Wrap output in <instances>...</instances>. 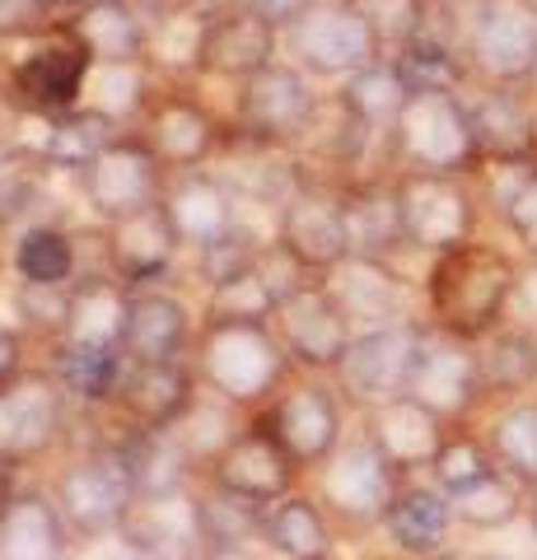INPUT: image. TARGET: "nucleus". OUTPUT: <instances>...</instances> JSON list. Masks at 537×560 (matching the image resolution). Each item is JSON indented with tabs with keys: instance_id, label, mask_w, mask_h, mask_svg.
Here are the masks:
<instances>
[{
	"instance_id": "1",
	"label": "nucleus",
	"mask_w": 537,
	"mask_h": 560,
	"mask_svg": "<svg viewBox=\"0 0 537 560\" xmlns=\"http://www.w3.org/2000/svg\"><path fill=\"white\" fill-rule=\"evenodd\" d=\"M518 253L491 238H467L458 248L425 257L421 276V318L463 341L491 337L500 323L514 318L518 290Z\"/></svg>"
},
{
	"instance_id": "2",
	"label": "nucleus",
	"mask_w": 537,
	"mask_h": 560,
	"mask_svg": "<svg viewBox=\"0 0 537 560\" xmlns=\"http://www.w3.org/2000/svg\"><path fill=\"white\" fill-rule=\"evenodd\" d=\"M192 364H197L206 393L234 401V407H248V411L271 401L300 374L294 360L285 355L281 337L271 331V323H201Z\"/></svg>"
},
{
	"instance_id": "3",
	"label": "nucleus",
	"mask_w": 537,
	"mask_h": 560,
	"mask_svg": "<svg viewBox=\"0 0 537 560\" xmlns=\"http://www.w3.org/2000/svg\"><path fill=\"white\" fill-rule=\"evenodd\" d=\"M393 168H421V173H481V145L467 117L463 90H411L402 113L388 131Z\"/></svg>"
},
{
	"instance_id": "4",
	"label": "nucleus",
	"mask_w": 537,
	"mask_h": 560,
	"mask_svg": "<svg viewBox=\"0 0 537 560\" xmlns=\"http://www.w3.org/2000/svg\"><path fill=\"white\" fill-rule=\"evenodd\" d=\"M94 80V57L71 33V24H57L43 38L20 43V57L5 66V103H14L33 121H57L66 113L84 108Z\"/></svg>"
},
{
	"instance_id": "5",
	"label": "nucleus",
	"mask_w": 537,
	"mask_h": 560,
	"mask_svg": "<svg viewBox=\"0 0 537 560\" xmlns=\"http://www.w3.org/2000/svg\"><path fill=\"white\" fill-rule=\"evenodd\" d=\"M51 500L66 518L75 541H103V537H117L122 523L136 504V481L117 453L113 440H90L71 463H66L57 477H51Z\"/></svg>"
},
{
	"instance_id": "6",
	"label": "nucleus",
	"mask_w": 537,
	"mask_h": 560,
	"mask_svg": "<svg viewBox=\"0 0 537 560\" xmlns=\"http://www.w3.org/2000/svg\"><path fill=\"white\" fill-rule=\"evenodd\" d=\"M393 187H397V210H402L407 253L435 257V253H448L481 234L487 201H481V191H477V178L397 168Z\"/></svg>"
},
{
	"instance_id": "7",
	"label": "nucleus",
	"mask_w": 537,
	"mask_h": 560,
	"mask_svg": "<svg viewBox=\"0 0 537 560\" xmlns=\"http://www.w3.org/2000/svg\"><path fill=\"white\" fill-rule=\"evenodd\" d=\"M323 121V98L314 90V75H304L294 61L276 57L244 84H234V113L230 127L248 140L281 150H300L314 140Z\"/></svg>"
},
{
	"instance_id": "8",
	"label": "nucleus",
	"mask_w": 537,
	"mask_h": 560,
	"mask_svg": "<svg viewBox=\"0 0 537 560\" xmlns=\"http://www.w3.org/2000/svg\"><path fill=\"white\" fill-rule=\"evenodd\" d=\"M346 397L337 393L332 374H294L271 401H262L253 416L271 430V440L285 448V458L314 477V471L346 444Z\"/></svg>"
},
{
	"instance_id": "9",
	"label": "nucleus",
	"mask_w": 537,
	"mask_h": 560,
	"mask_svg": "<svg viewBox=\"0 0 537 560\" xmlns=\"http://www.w3.org/2000/svg\"><path fill=\"white\" fill-rule=\"evenodd\" d=\"M407 477L397 471L365 430L346 434V444L314 471V495L337 523V533H378L384 514Z\"/></svg>"
},
{
	"instance_id": "10",
	"label": "nucleus",
	"mask_w": 537,
	"mask_h": 560,
	"mask_svg": "<svg viewBox=\"0 0 537 560\" xmlns=\"http://www.w3.org/2000/svg\"><path fill=\"white\" fill-rule=\"evenodd\" d=\"M463 57L472 84L537 90V0H477L463 10Z\"/></svg>"
},
{
	"instance_id": "11",
	"label": "nucleus",
	"mask_w": 537,
	"mask_h": 560,
	"mask_svg": "<svg viewBox=\"0 0 537 560\" xmlns=\"http://www.w3.org/2000/svg\"><path fill=\"white\" fill-rule=\"evenodd\" d=\"M421 337H425V318L355 331V341L346 346L341 364L332 370V383L346 397V407L365 416L374 407H384V401L407 397L411 374H416V355H421Z\"/></svg>"
},
{
	"instance_id": "12",
	"label": "nucleus",
	"mask_w": 537,
	"mask_h": 560,
	"mask_svg": "<svg viewBox=\"0 0 537 560\" xmlns=\"http://www.w3.org/2000/svg\"><path fill=\"white\" fill-rule=\"evenodd\" d=\"M281 47L304 75L337 80V84L388 57L378 33L360 20V10H351L346 0H318L304 20H294L281 33Z\"/></svg>"
},
{
	"instance_id": "13",
	"label": "nucleus",
	"mask_w": 537,
	"mask_h": 560,
	"mask_svg": "<svg viewBox=\"0 0 537 560\" xmlns=\"http://www.w3.org/2000/svg\"><path fill=\"white\" fill-rule=\"evenodd\" d=\"M71 411L75 401L66 397L57 374L38 364L24 370L14 383L0 388V458L14 463H38L71 434Z\"/></svg>"
},
{
	"instance_id": "14",
	"label": "nucleus",
	"mask_w": 537,
	"mask_h": 560,
	"mask_svg": "<svg viewBox=\"0 0 537 560\" xmlns=\"http://www.w3.org/2000/svg\"><path fill=\"white\" fill-rule=\"evenodd\" d=\"M75 183H80L84 206L98 215V224H108L117 215H131V210L164 201L168 168H164L160 154L150 150V140L136 127H127Z\"/></svg>"
},
{
	"instance_id": "15",
	"label": "nucleus",
	"mask_w": 537,
	"mask_h": 560,
	"mask_svg": "<svg viewBox=\"0 0 537 560\" xmlns=\"http://www.w3.org/2000/svg\"><path fill=\"white\" fill-rule=\"evenodd\" d=\"M136 131L150 140V150L164 160L168 173H187V168H211L220 160L224 140H230V121H220L215 108L173 84V90H154L145 113L136 117Z\"/></svg>"
},
{
	"instance_id": "16",
	"label": "nucleus",
	"mask_w": 537,
	"mask_h": 560,
	"mask_svg": "<svg viewBox=\"0 0 537 560\" xmlns=\"http://www.w3.org/2000/svg\"><path fill=\"white\" fill-rule=\"evenodd\" d=\"M271 331L281 337L294 370H304V374H332L346 355V346L355 341V327L341 313V304L327 294L323 276L308 280L300 294H290V300L276 308Z\"/></svg>"
},
{
	"instance_id": "17",
	"label": "nucleus",
	"mask_w": 537,
	"mask_h": 560,
	"mask_svg": "<svg viewBox=\"0 0 537 560\" xmlns=\"http://www.w3.org/2000/svg\"><path fill=\"white\" fill-rule=\"evenodd\" d=\"M411 397L425 401L430 411H440L444 420H481L487 397H481V364H477V341L448 337L425 323L421 355H416L411 374Z\"/></svg>"
},
{
	"instance_id": "18",
	"label": "nucleus",
	"mask_w": 537,
	"mask_h": 560,
	"mask_svg": "<svg viewBox=\"0 0 537 560\" xmlns=\"http://www.w3.org/2000/svg\"><path fill=\"white\" fill-rule=\"evenodd\" d=\"M103 238V271L117 276L127 290H145L168 280V271L178 267L183 238L173 230L164 201H154L131 215H117L98 230Z\"/></svg>"
},
{
	"instance_id": "19",
	"label": "nucleus",
	"mask_w": 537,
	"mask_h": 560,
	"mask_svg": "<svg viewBox=\"0 0 537 560\" xmlns=\"http://www.w3.org/2000/svg\"><path fill=\"white\" fill-rule=\"evenodd\" d=\"M323 285L341 304V313L351 318L355 331H374V327L421 318V313H416V290H411V280L397 261L351 253L323 276Z\"/></svg>"
},
{
	"instance_id": "20",
	"label": "nucleus",
	"mask_w": 537,
	"mask_h": 560,
	"mask_svg": "<svg viewBox=\"0 0 537 560\" xmlns=\"http://www.w3.org/2000/svg\"><path fill=\"white\" fill-rule=\"evenodd\" d=\"M201 481H215L224 490H234V495L271 504V500L290 495V490H300L304 471L285 458V448L271 440V430L262 425V420L248 416V425L201 467Z\"/></svg>"
},
{
	"instance_id": "21",
	"label": "nucleus",
	"mask_w": 537,
	"mask_h": 560,
	"mask_svg": "<svg viewBox=\"0 0 537 560\" xmlns=\"http://www.w3.org/2000/svg\"><path fill=\"white\" fill-rule=\"evenodd\" d=\"M276 57H281V28L267 24L262 14H253L244 0L206 14L201 47H197V75L244 84Z\"/></svg>"
},
{
	"instance_id": "22",
	"label": "nucleus",
	"mask_w": 537,
	"mask_h": 560,
	"mask_svg": "<svg viewBox=\"0 0 537 560\" xmlns=\"http://www.w3.org/2000/svg\"><path fill=\"white\" fill-rule=\"evenodd\" d=\"M276 238H281L314 276H327L341 257H351L346 220H341V191L314 173V178L276 210Z\"/></svg>"
},
{
	"instance_id": "23",
	"label": "nucleus",
	"mask_w": 537,
	"mask_h": 560,
	"mask_svg": "<svg viewBox=\"0 0 537 560\" xmlns=\"http://www.w3.org/2000/svg\"><path fill=\"white\" fill-rule=\"evenodd\" d=\"M467 117H472L481 164H524L537 160V90L518 84H467Z\"/></svg>"
},
{
	"instance_id": "24",
	"label": "nucleus",
	"mask_w": 537,
	"mask_h": 560,
	"mask_svg": "<svg viewBox=\"0 0 537 560\" xmlns=\"http://www.w3.org/2000/svg\"><path fill=\"white\" fill-rule=\"evenodd\" d=\"M201 374L192 360H160V364H131L117 393L113 416L136 430H178L187 411L201 401Z\"/></svg>"
},
{
	"instance_id": "25",
	"label": "nucleus",
	"mask_w": 537,
	"mask_h": 560,
	"mask_svg": "<svg viewBox=\"0 0 537 560\" xmlns=\"http://www.w3.org/2000/svg\"><path fill=\"white\" fill-rule=\"evenodd\" d=\"M201 318L192 304L173 290L145 285L131 290L127 300V327H122V350L131 364H160V360H187L197 346Z\"/></svg>"
},
{
	"instance_id": "26",
	"label": "nucleus",
	"mask_w": 537,
	"mask_h": 560,
	"mask_svg": "<svg viewBox=\"0 0 537 560\" xmlns=\"http://www.w3.org/2000/svg\"><path fill=\"white\" fill-rule=\"evenodd\" d=\"M393 556L402 560H430L454 547L458 537V514H454V495L440 490L430 477H407L397 486V495L384 514V528Z\"/></svg>"
},
{
	"instance_id": "27",
	"label": "nucleus",
	"mask_w": 537,
	"mask_h": 560,
	"mask_svg": "<svg viewBox=\"0 0 537 560\" xmlns=\"http://www.w3.org/2000/svg\"><path fill=\"white\" fill-rule=\"evenodd\" d=\"M238 201L244 197L215 168L168 173V187H164V210L183 238V248H192V253L238 230Z\"/></svg>"
},
{
	"instance_id": "28",
	"label": "nucleus",
	"mask_w": 537,
	"mask_h": 560,
	"mask_svg": "<svg viewBox=\"0 0 537 560\" xmlns=\"http://www.w3.org/2000/svg\"><path fill=\"white\" fill-rule=\"evenodd\" d=\"M131 551L145 560H197L206 537L197 518V495L192 490H173V495H136L122 533Z\"/></svg>"
},
{
	"instance_id": "29",
	"label": "nucleus",
	"mask_w": 537,
	"mask_h": 560,
	"mask_svg": "<svg viewBox=\"0 0 537 560\" xmlns=\"http://www.w3.org/2000/svg\"><path fill=\"white\" fill-rule=\"evenodd\" d=\"M448 425H454V420L430 411L425 401H416L411 393L365 411V434L378 444V453L402 471V477H425L430 463H435V453H440V444H444Z\"/></svg>"
},
{
	"instance_id": "30",
	"label": "nucleus",
	"mask_w": 537,
	"mask_h": 560,
	"mask_svg": "<svg viewBox=\"0 0 537 560\" xmlns=\"http://www.w3.org/2000/svg\"><path fill=\"white\" fill-rule=\"evenodd\" d=\"M341 220H346V243L355 257H384L397 261L407 253L402 234V210H397V187L393 173H374V178L341 183Z\"/></svg>"
},
{
	"instance_id": "31",
	"label": "nucleus",
	"mask_w": 537,
	"mask_h": 560,
	"mask_svg": "<svg viewBox=\"0 0 537 560\" xmlns=\"http://www.w3.org/2000/svg\"><path fill=\"white\" fill-rule=\"evenodd\" d=\"M477 364H481L487 411L537 393V323H524V318L500 323L491 337L477 341Z\"/></svg>"
},
{
	"instance_id": "32",
	"label": "nucleus",
	"mask_w": 537,
	"mask_h": 560,
	"mask_svg": "<svg viewBox=\"0 0 537 560\" xmlns=\"http://www.w3.org/2000/svg\"><path fill=\"white\" fill-rule=\"evenodd\" d=\"M71 541L47 486H24L0 514V560H66Z\"/></svg>"
},
{
	"instance_id": "33",
	"label": "nucleus",
	"mask_w": 537,
	"mask_h": 560,
	"mask_svg": "<svg viewBox=\"0 0 537 560\" xmlns=\"http://www.w3.org/2000/svg\"><path fill=\"white\" fill-rule=\"evenodd\" d=\"M47 370L57 374V383L66 388V397L84 411H113L117 393H122V378L131 370L122 346H47Z\"/></svg>"
},
{
	"instance_id": "34",
	"label": "nucleus",
	"mask_w": 537,
	"mask_h": 560,
	"mask_svg": "<svg viewBox=\"0 0 537 560\" xmlns=\"http://www.w3.org/2000/svg\"><path fill=\"white\" fill-rule=\"evenodd\" d=\"M257 541H267L271 551L290 560H337V523L327 518L318 495L304 486L267 504Z\"/></svg>"
},
{
	"instance_id": "35",
	"label": "nucleus",
	"mask_w": 537,
	"mask_h": 560,
	"mask_svg": "<svg viewBox=\"0 0 537 560\" xmlns=\"http://www.w3.org/2000/svg\"><path fill=\"white\" fill-rule=\"evenodd\" d=\"M477 191L487 201V215L510 234L518 257L537 261V160L524 164H481Z\"/></svg>"
},
{
	"instance_id": "36",
	"label": "nucleus",
	"mask_w": 537,
	"mask_h": 560,
	"mask_svg": "<svg viewBox=\"0 0 537 560\" xmlns=\"http://www.w3.org/2000/svg\"><path fill=\"white\" fill-rule=\"evenodd\" d=\"M71 33L84 43L94 66H145L150 61V20L136 0H113L71 14Z\"/></svg>"
},
{
	"instance_id": "37",
	"label": "nucleus",
	"mask_w": 537,
	"mask_h": 560,
	"mask_svg": "<svg viewBox=\"0 0 537 560\" xmlns=\"http://www.w3.org/2000/svg\"><path fill=\"white\" fill-rule=\"evenodd\" d=\"M127 300L131 290L108 271H84L71 285V304H66V346H122L127 327Z\"/></svg>"
},
{
	"instance_id": "38",
	"label": "nucleus",
	"mask_w": 537,
	"mask_h": 560,
	"mask_svg": "<svg viewBox=\"0 0 537 560\" xmlns=\"http://www.w3.org/2000/svg\"><path fill=\"white\" fill-rule=\"evenodd\" d=\"M10 271L20 276V285H43V290H66L84 276L80 267V238L61 224L33 220L14 234V253H10Z\"/></svg>"
},
{
	"instance_id": "39",
	"label": "nucleus",
	"mask_w": 537,
	"mask_h": 560,
	"mask_svg": "<svg viewBox=\"0 0 537 560\" xmlns=\"http://www.w3.org/2000/svg\"><path fill=\"white\" fill-rule=\"evenodd\" d=\"M122 131H127V127H122L117 117H108L103 108H94V103H84V108L66 113V117H57V121H43L38 154H43L47 168H61V173H71V178H80V173L90 168Z\"/></svg>"
},
{
	"instance_id": "40",
	"label": "nucleus",
	"mask_w": 537,
	"mask_h": 560,
	"mask_svg": "<svg viewBox=\"0 0 537 560\" xmlns=\"http://www.w3.org/2000/svg\"><path fill=\"white\" fill-rule=\"evenodd\" d=\"M481 434L491 444V458L500 471L533 490L537 486V393L505 401V407H491L481 416Z\"/></svg>"
},
{
	"instance_id": "41",
	"label": "nucleus",
	"mask_w": 537,
	"mask_h": 560,
	"mask_svg": "<svg viewBox=\"0 0 537 560\" xmlns=\"http://www.w3.org/2000/svg\"><path fill=\"white\" fill-rule=\"evenodd\" d=\"M407 80H402V70H397L388 57L384 61H374L365 70H355L351 80H341V90H337V108L355 121V127H365L374 136H388L393 131V121L397 113H402V103H407Z\"/></svg>"
},
{
	"instance_id": "42",
	"label": "nucleus",
	"mask_w": 537,
	"mask_h": 560,
	"mask_svg": "<svg viewBox=\"0 0 537 560\" xmlns=\"http://www.w3.org/2000/svg\"><path fill=\"white\" fill-rule=\"evenodd\" d=\"M454 514H458V528H467V533H505L514 523L528 518V490L518 486L510 471L495 467L491 477L458 490Z\"/></svg>"
},
{
	"instance_id": "43",
	"label": "nucleus",
	"mask_w": 537,
	"mask_h": 560,
	"mask_svg": "<svg viewBox=\"0 0 537 560\" xmlns=\"http://www.w3.org/2000/svg\"><path fill=\"white\" fill-rule=\"evenodd\" d=\"M491 471H495V458H491L487 434H481V420H458V425H448L425 477L440 490H448V495H458V490L477 486L481 477H491Z\"/></svg>"
},
{
	"instance_id": "44",
	"label": "nucleus",
	"mask_w": 537,
	"mask_h": 560,
	"mask_svg": "<svg viewBox=\"0 0 537 560\" xmlns=\"http://www.w3.org/2000/svg\"><path fill=\"white\" fill-rule=\"evenodd\" d=\"M192 495H197V518H201L206 547H211V541H253L257 533H262L267 504H257L248 495H234V490H224L215 481H201V477L192 486Z\"/></svg>"
},
{
	"instance_id": "45",
	"label": "nucleus",
	"mask_w": 537,
	"mask_h": 560,
	"mask_svg": "<svg viewBox=\"0 0 537 560\" xmlns=\"http://www.w3.org/2000/svg\"><path fill=\"white\" fill-rule=\"evenodd\" d=\"M276 294L267 290V280L257 276V267L248 276L230 280V285L206 290V308L201 323H271L276 318Z\"/></svg>"
},
{
	"instance_id": "46",
	"label": "nucleus",
	"mask_w": 537,
	"mask_h": 560,
	"mask_svg": "<svg viewBox=\"0 0 537 560\" xmlns=\"http://www.w3.org/2000/svg\"><path fill=\"white\" fill-rule=\"evenodd\" d=\"M262 243H267V238H257L253 230H244V224H238L234 234L206 243V248L197 253V280H201L206 290H215V285H230V280L248 276V271L257 267V253H262Z\"/></svg>"
},
{
	"instance_id": "47",
	"label": "nucleus",
	"mask_w": 537,
	"mask_h": 560,
	"mask_svg": "<svg viewBox=\"0 0 537 560\" xmlns=\"http://www.w3.org/2000/svg\"><path fill=\"white\" fill-rule=\"evenodd\" d=\"M346 5L360 10V20L378 33V43H384L388 57L430 20L425 0H346Z\"/></svg>"
},
{
	"instance_id": "48",
	"label": "nucleus",
	"mask_w": 537,
	"mask_h": 560,
	"mask_svg": "<svg viewBox=\"0 0 537 560\" xmlns=\"http://www.w3.org/2000/svg\"><path fill=\"white\" fill-rule=\"evenodd\" d=\"M244 5H248L253 14H262L267 24H276V28L285 33V28L294 24V20H304V14L314 10L318 0H244Z\"/></svg>"
},
{
	"instance_id": "49",
	"label": "nucleus",
	"mask_w": 537,
	"mask_h": 560,
	"mask_svg": "<svg viewBox=\"0 0 537 560\" xmlns=\"http://www.w3.org/2000/svg\"><path fill=\"white\" fill-rule=\"evenodd\" d=\"M24 331L20 327H5V323H0V388H5V383H14V378H20L24 370H28V364H24Z\"/></svg>"
},
{
	"instance_id": "50",
	"label": "nucleus",
	"mask_w": 537,
	"mask_h": 560,
	"mask_svg": "<svg viewBox=\"0 0 537 560\" xmlns=\"http://www.w3.org/2000/svg\"><path fill=\"white\" fill-rule=\"evenodd\" d=\"M514 318L537 323V261H518V290H514Z\"/></svg>"
},
{
	"instance_id": "51",
	"label": "nucleus",
	"mask_w": 537,
	"mask_h": 560,
	"mask_svg": "<svg viewBox=\"0 0 537 560\" xmlns=\"http://www.w3.org/2000/svg\"><path fill=\"white\" fill-rule=\"evenodd\" d=\"M197 560H267V556L253 541H211V547H201Z\"/></svg>"
},
{
	"instance_id": "52",
	"label": "nucleus",
	"mask_w": 537,
	"mask_h": 560,
	"mask_svg": "<svg viewBox=\"0 0 537 560\" xmlns=\"http://www.w3.org/2000/svg\"><path fill=\"white\" fill-rule=\"evenodd\" d=\"M430 560H505V556H491V551H472V547H448V551L430 556Z\"/></svg>"
},
{
	"instance_id": "53",
	"label": "nucleus",
	"mask_w": 537,
	"mask_h": 560,
	"mask_svg": "<svg viewBox=\"0 0 537 560\" xmlns=\"http://www.w3.org/2000/svg\"><path fill=\"white\" fill-rule=\"evenodd\" d=\"M94 5H113V0H57V10L71 20V14H80V10H94Z\"/></svg>"
},
{
	"instance_id": "54",
	"label": "nucleus",
	"mask_w": 537,
	"mask_h": 560,
	"mask_svg": "<svg viewBox=\"0 0 537 560\" xmlns=\"http://www.w3.org/2000/svg\"><path fill=\"white\" fill-rule=\"evenodd\" d=\"M430 10H444V14H463V10H472L477 0H425Z\"/></svg>"
},
{
	"instance_id": "55",
	"label": "nucleus",
	"mask_w": 537,
	"mask_h": 560,
	"mask_svg": "<svg viewBox=\"0 0 537 560\" xmlns=\"http://www.w3.org/2000/svg\"><path fill=\"white\" fill-rule=\"evenodd\" d=\"M10 253H14V238H10V224L0 220V271L10 267Z\"/></svg>"
},
{
	"instance_id": "56",
	"label": "nucleus",
	"mask_w": 537,
	"mask_h": 560,
	"mask_svg": "<svg viewBox=\"0 0 537 560\" xmlns=\"http://www.w3.org/2000/svg\"><path fill=\"white\" fill-rule=\"evenodd\" d=\"M145 14H154V10H178V5H187V0H136Z\"/></svg>"
},
{
	"instance_id": "57",
	"label": "nucleus",
	"mask_w": 537,
	"mask_h": 560,
	"mask_svg": "<svg viewBox=\"0 0 537 560\" xmlns=\"http://www.w3.org/2000/svg\"><path fill=\"white\" fill-rule=\"evenodd\" d=\"M524 523H528V533H533V541H537V486L528 490V518H524Z\"/></svg>"
},
{
	"instance_id": "58",
	"label": "nucleus",
	"mask_w": 537,
	"mask_h": 560,
	"mask_svg": "<svg viewBox=\"0 0 537 560\" xmlns=\"http://www.w3.org/2000/svg\"><path fill=\"white\" fill-rule=\"evenodd\" d=\"M187 5H197V10H224V5H238V0H187Z\"/></svg>"
}]
</instances>
